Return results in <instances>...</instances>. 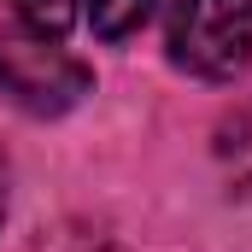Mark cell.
Returning <instances> with one entry per match:
<instances>
[{
	"label": "cell",
	"mask_w": 252,
	"mask_h": 252,
	"mask_svg": "<svg viewBox=\"0 0 252 252\" xmlns=\"http://www.w3.org/2000/svg\"><path fill=\"white\" fill-rule=\"evenodd\" d=\"M164 47L188 76H241L252 59V0H170Z\"/></svg>",
	"instance_id": "1"
},
{
	"label": "cell",
	"mask_w": 252,
	"mask_h": 252,
	"mask_svg": "<svg viewBox=\"0 0 252 252\" xmlns=\"http://www.w3.org/2000/svg\"><path fill=\"white\" fill-rule=\"evenodd\" d=\"M94 88L88 64L47 35H0V100L30 118H59Z\"/></svg>",
	"instance_id": "2"
},
{
	"label": "cell",
	"mask_w": 252,
	"mask_h": 252,
	"mask_svg": "<svg viewBox=\"0 0 252 252\" xmlns=\"http://www.w3.org/2000/svg\"><path fill=\"white\" fill-rule=\"evenodd\" d=\"M153 6H158V0H88V24H94V35H106V41H124V35H135V30L153 18Z\"/></svg>",
	"instance_id": "3"
},
{
	"label": "cell",
	"mask_w": 252,
	"mask_h": 252,
	"mask_svg": "<svg viewBox=\"0 0 252 252\" xmlns=\"http://www.w3.org/2000/svg\"><path fill=\"white\" fill-rule=\"evenodd\" d=\"M12 12L24 18L30 35H47V41H59L76 24V0H12Z\"/></svg>",
	"instance_id": "4"
},
{
	"label": "cell",
	"mask_w": 252,
	"mask_h": 252,
	"mask_svg": "<svg viewBox=\"0 0 252 252\" xmlns=\"http://www.w3.org/2000/svg\"><path fill=\"white\" fill-rule=\"evenodd\" d=\"M35 252H118V247L100 241V235H88V229H59V235H47Z\"/></svg>",
	"instance_id": "5"
},
{
	"label": "cell",
	"mask_w": 252,
	"mask_h": 252,
	"mask_svg": "<svg viewBox=\"0 0 252 252\" xmlns=\"http://www.w3.org/2000/svg\"><path fill=\"white\" fill-rule=\"evenodd\" d=\"M6 182H12V164H6V153H0V217H6Z\"/></svg>",
	"instance_id": "6"
}]
</instances>
